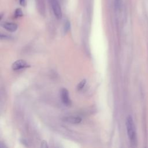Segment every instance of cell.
Instances as JSON below:
<instances>
[{"mask_svg":"<svg viewBox=\"0 0 148 148\" xmlns=\"http://www.w3.org/2000/svg\"><path fill=\"white\" fill-rule=\"evenodd\" d=\"M127 135L132 146H135L136 143V134L135 124L132 117L129 115L126 118L125 121Z\"/></svg>","mask_w":148,"mask_h":148,"instance_id":"cell-1","label":"cell"},{"mask_svg":"<svg viewBox=\"0 0 148 148\" xmlns=\"http://www.w3.org/2000/svg\"><path fill=\"white\" fill-rule=\"evenodd\" d=\"M51 8L54 16L57 18L60 19L62 17V10L57 0H51Z\"/></svg>","mask_w":148,"mask_h":148,"instance_id":"cell-2","label":"cell"},{"mask_svg":"<svg viewBox=\"0 0 148 148\" xmlns=\"http://www.w3.org/2000/svg\"><path fill=\"white\" fill-rule=\"evenodd\" d=\"M30 65L24 60H18L12 64V68L14 71H18L29 67Z\"/></svg>","mask_w":148,"mask_h":148,"instance_id":"cell-3","label":"cell"},{"mask_svg":"<svg viewBox=\"0 0 148 148\" xmlns=\"http://www.w3.org/2000/svg\"><path fill=\"white\" fill-rule=\"evenodd\" d=\"M60 93H61V98L62 103L67 106H71L72 102L69 98V92L68 90H66L65 88H63L61 90Z\"/></svg>","mask_w":148,"mask_h":148,"instance_id":"cell-4","label":"cell"},{"mask_svg":"<svg viewBox=\"0 0 148 148\" xmlns=\"http://www.w3.org/2000/svg\"><path fill=\"white\" fill-rule=\"evenodd\" d=\"M2 26L9 32H15L17 29V25L13 23H5Z\"/></svg>","mask_w":148,"mask_h":148,"instance_id":"cell-5","label":"cell"},{"mask_svg":"<svg viewBox=\"0 0 148 148\" xmlns=\"http://www.w3.org/2000/svg\"><path fill=\"white\" fill-rule=\"evenodd\" d=\"M64 121L72 124H79L82 121V119L76 116H67L64 118Z\"/></svg>","mask_w":148,"mask_h":148,"instance_id":"cell-6","label":"cell"},{"mask_svg":"<svg viewBox=\"0 0 148 148\" xmlns=\"http://www.w3.org/2000/svg\"><path fill=\"white\" fill-rule=\"evenodd\" d=\"M86 83V79H83L82 80H81V81L79 83V84H77V90L78 91L81 90L84 87Z\"/></svg>","mask_w":148,"mask_h":148,"instance_id":"cell-7","label":"cell"},{"mask_svg":"<svg viewBox=\"0 0 148 148\" xmlns=\"http://www.w3.org/2000/svg\"><path fill=\"white\" fill-rule=\"evenodd\" d=\"M122 5V0H114V6L116 9H120Z\"/></svg>","mask_w":148,"mask_h":148,"instance_id":"cell-8","label":"cell"},{"mask_svg":"<svg viewBox=\"0 0 148 148\" xmlns=\"http://www.w3.org/2000/svg\"><path fill=\"white\" fill-rule=\"evenodd\" d=\"M14 16L16 17H21L23 16V12L22 10L20 9H17L15 10L14 12Z\"/></svg>","mask_w":148,"mask_h":148,"instance_id":"cell-9","label":"cell"},{"mask_svg":"<svg viewBox=\"0 0 148 148\" xmlns=\"http://www.w3.org/2000/svg\"><path fill=\"white\" fill-rule=\"evenodd\" d=\"M70 28V23L67 21L65 24V25H64V31L65 32H67Z\"/></svg>","mask_w":148,"mask_h":148,"instance_id":"cell-10","label":"cell"},{"mask_svg":"<svg viewBox=\"0 0 148 148\" xmlns=\"http://www.w3.org/2000/svg\"><path fill=\"white\" fill-rule=\"evenodd\" d=\"M41 147H43V148H46V147H47V142L45 141V140H43L42 142V143H41Z\"/></svg>","mask_w":148,"mask_h":148,"instance_id":"cell-11","label":"cell"},{"mask_svg":"<svg viewBox=\"0 0 148 148\" xmlns=\"http://www.w3.org/2000/svg\"><path fill=\"white\" fill-rule=\"evenodd\" d=\"M20 1V3L21 5H24V3H25V0H19Z\"/></svg>","mask_w":148,"mask_h":148,"instance_id":"cell-12","label":"cell"}]
</instances>
